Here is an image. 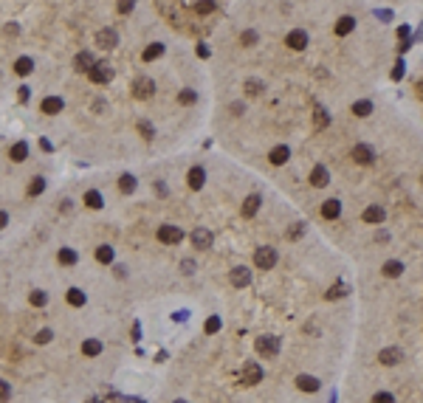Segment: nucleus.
<instances>
[{"label":"nucleus","mask_w":423,"mask_h":403,"mask_svg":"<svg viewBox=\"0 0 423 403\" xmlns=\"http://www.w3.org/2000/svg\"><path fill=\"white\" fill-rule=\"evenodd\" d=\"M234 48L257 54L240 96L226 104L240 119L263 101L265 164L288 167L294 138H313L353 104L384 71L389 43L361 0H257V14L237 25Z\"/></svg>","instance_id":"obj_1"},{"label":"nucleus","mask_w":423,"mask_h":403,"mask_svg":"<svg viewBox=\"0 0 423 403\" xmlns=\"http://www.w3.org/2000/svg\"><path fill=\"white\" fill-rule=\"evenodd\" d=\"M130 90H133V96H136L138 101H147V99H152V93H155V82H152V76H136L133 85H130Z\"/></svg>","instance_id":"obj_2"},{"label":"nucleus","mask_w":423,"mask_h":403,"mask_svg":"<svg viewBox=\"0 0 423 403\" xmlns=\"http://www.w3.org/2000/svg\"><path fill=\"white\" fill-rule=\"evenodd\" d=\"M181 240H183V231L178 226H172V223L158 226V243H164V246H178Z\"/></svg>","instance_id":"obj_3"},{"label":"nucleus","mask_w":423,"mask_h":403,"mask_svg":"<svg viewBox=\"0 0 423 403\" xmlns=\"http://www.w3.org/2000/svg\"><path fill=\"white\" fill-rule=\"evenodd\" d=\"M88 79L96 82V85H107V82L113 79V68L107 65V62H96V65L88 71Z\"/></svg>","instance_id":"obj_4"},{"label":"nucleus","mask_w":423,"mask_h":403,"mask_svg":"<svg viewBox=\"0 0 423 403\" xmlns=\"http://www.w3.org/2000/svg\"><path fill=\"white\" fill-rule=\"evenodd\" d=\"M212 243H215V234L206 228V226H198L192 231V246L198 248V251H206V248H212Z\"/></svg>","instance_id":"obj_5"},{"label":"nucleus","mask_w":423,"mask_h":403,"mask_svg":"<svg viewBox=\"0 0 423 403\" xmlns=\"http://www.w3.org/2000/svg\"><path fill=\"white\" fill-rule=\"evenodd\" d=\"M96 45H99V48H116V45H119V31H116V28L96 31Z\"/></svg>","instance_id":"obj_6"},{"label":"nucleus","mask_w":423,"mask_h":403,"mask_svg":"<svg viewBox=\"0 0 423 403\" xmlns=\"http://www.w3.org/2000/svg\"><path fill=\"white\" fill-rule=\"evenodd\" d=\"M62 107H65V101L59 99V96H46V99H43V104H40V110L48 113V116H57V113H62Z\"/></svg>","instance_id":"obj_7"},{"label":"nucleus","mask_w":423,"mask_h":403,"mask_svg":"<svg viewBox=\"0 0 423 403\" xmlns=\"http://www.w3.org/2000/svg\"><path fill=\"white\" fill-rule=\"evenodd\" d=\"M74 65H76V71H91V68L96 65V59H93L91 51H79L76 59H74Z\"/></svg>","instance_id":"obj_8"},{"label":"nucleus","mask_w":423,"mask_h":403,"mask_svg":"<svg viewBox=\"0 0 423 403\" xmlns=\"http://www.w3.org/2000/svg\"><path fill=\"white\" fill-rule=\"evenodd\" d=\"M82 353H85L88 358H96V355H102V341H99V338H88V341L82 344Z\"/></svg>","instance_id":"obj_9"},{"label":"nucleus","mask_w":423,"mask_h":403,"mask_svg":"<svg viewBox=\"0 0 423 403\" xmlns=\"http://www.w3.org/2000/svg\"><path fill=\"white\" fill-rule=\"evenodd\" d=\"M96 259H99L102 265H107V262H113V248L107 246V243H104V246H99V248H96Z\"/></svg>","instance_id":"obj_10"},{"label":"nucleus","mask_w":423,"mask_h":403,"mask_svg":"<svg viewBox=\"0 0 423 403\" xmlns=\"http://www.w3.org/2000/svg\"><path fill=\"white\" fill-rule=\"evenodd\" d=\"M31 68H34V62H31L28 56H20V59L14 62V71H17L20 76H25V74H31Z\"/></svg>","instance_id":"obj_11"},{"label":"nucleus","mask_w":423,"mask_h":403,"mask_svg":"<svg viewBox=\"0 0 423 403\" xmlns=\"http://www.w3.org/2000/svg\"><path fill=\"white\" fill-rule=\"evenodd\" d=\"M85 206H91V209H102V195L96 189L85 192Z\"/></svg>","instance_id":"obj_12"},{"label":"nucleus","mask_w":423,"mask_h":403,"mask_svg":"<svg viewBox=\"0 0 423 403\" xmlns=\"http://www.w3.org/2000/svg\"><path fill=\"white\" fill-rule=\"evenodd\" d=\"M68 304L82 307V304H85V291H79V288H71V291H68Z\"/></svg>","instance_id":"obj_13"},{"label":"nucleus","mask_w":423,"mask_h":403,"mask_svg":"<svg viewBox=\"0 0 423 403\" xmlns=\"http://www.w3.org/2000/svg\"><path fill=\"white\" fill-rule=\"evenodd\" d=\"M25 155H28V147H25V141H17V144L12 147V161H25Z\"/></svg>","instance_id":"obj_14"},{"label":"nucleus","mask_w":423,"mask_h":403,"mask_svg":"<svg viewBox=\"0 0 423 403\" xmlns=\"http://www.w3.org/2000/svg\"><path fill=\"white\" fill-rule=\"evenodd\" d=\"M43 189H46V178H40V175H37V178H31V183H28V195L34 198V195H40Z\"/></svg>","instance_id":"obj_15"},{"label":"nucleus","mask_w":423,"mask_h":403,"mask_svg":"<svg viewBox=\"0 0 423 403\" xmlns=\"http://www.w3.org/2000/svg\"><path fill=\"white\" fill-rule=\"evenodd\" d=\"M59 262H62V265H74V262H76V251H74V248H62V251H59Z\"/></svg>","instance_id":"obj_16"},{"label":"nucleus","mask_w":423,"mask_h":403,"mask_svg":"<svg viewBox=\"0 0 423 403\" xmlns=\"http://www.w3.org/2000/svg\"><path fill=\"white\" fill-rule=\"evenodd\" d=\"M119 189H122V192H133V189H136V178H133V175H122V178H119Z\"/></svg>","instance_id":"obj_17"},{"label":"nucleus","mask_w":423,"mask_h":403,"mask_svg":"<svg viewBox=\"0 0 423 403\" xmlns=\"http://www.w3.org/2000/svg\"><path fill=\"white\" fill-rule=\"evenodd\" d=\"M133 6H136V0H116V9H119V14H130V11H133Z\"/></svg>","instance_id":"obj_18"},{"label":"nucleus","mask_w":423,"mask_h":403,"mask_svg":"<svg viewBox=\"0 0 423 403\" xmlns=\"http://www.w3.org/2000/svg\"><path fill=\"white\" fill-rule=\"evenodd\" d=\"M9 398H12V386L6 381H0V403H6Z\"/></svg>","instance_id":"obj_19"},{"label":"nucleus","mask_w":423,"mask_h":403,"mask_svg":"<svg viewBox=\"0 0 423 403\" xmlns=\"http://www.w3.org/2000/svg\"><path fill=\"white\" fill-rule=\"evenodd\" d=\"M46 302H48V296H46L43 291H34V293H31V304H37V307H43Z\"/></svg>","instance_id":"obj_20"},{"label":"nucleus","mask_w":423,"mask_h":403,"mask_svg":"<svg viewBox=\"0 0 423 403\" xmlns=\"http://www.w3.org/2000/svg\"><path fill=\"white\" fill-rule=\"evenodd\" d=\"M51 338H54V333H51V330H40V333H37V338H34V341H37V344H48Z\"/></svg>","instance_id":"obj_21"},{"label":"nucleus","mask_w":423,"mask_h":403,"mask_svg":"<svg viewBox=\"0 0 423 403\" xmlns=\"http://www.w3.org/2000/svg\"><path fill=\"white\" fill-rule=\"evenodd\" d=\"M6 223H9V214H6V212H0V228H3Z\"/></svg>","instance_id":"obj_22"}]
</instances>
